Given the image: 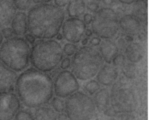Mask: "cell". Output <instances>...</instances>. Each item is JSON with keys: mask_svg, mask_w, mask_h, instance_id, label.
<instances>
[{"mask_svg": "<svg viewBox=\"0 0 152 120\" xmlns=\"http://www.w3.org/2000/svg\"><path fill=\"white\" fill-rule=\"evenodd\" d=\"M66 116L69 120H91L96 113L94 100L81 91H76L65 101Z\"/></svg>", "mask_w": 152, "mask_h": 120, "instance_id": "8992f818", "label": "cell"}, {"mask_svg": "<svg viewBox=\"0 0 152 120\" xmlns=\"http://www.w3.org/2000/svg\"><path fill=\"white\" fill-rule=\"evenodd\" d=\"M88 38H86L82 41V44L83 45L85 46L88 44Z\"/></svg>", "mask_w": 152, "mask_h": 120, "instance_id": "7bdbcfd3", "label": "cell"}, {"mask_svg": "<svg viewBox=\"0 0 152 120\" xmlns=\"http://www.w3.org/2000/svg\"><path fill=\"white\" fill-rule=\"evenodd\" d=\"M54 92L57 97L66 98L77 91L80 84L72 72L64 70L56 76L53 82Z\"/></svg>", "mask_w": 152, "mask_h": 120, "instance_id": "ba28073f", "label": "cell"}, {"mask_svg": "<svg viewBox=\"0 0 152 120\" xmlns=\"http://www.w3.org/2000/svg\"><path fill=\"white\" fill-rule=\"evenodd\" d=\"M1 33H2L3 36L6 39H9L11 38L14 37V34L12 28L10 27H6L3 28L2 29V31H1Z\"/></svg>", "mask_w": 152, "mask_h": 120, "instance_id": "f1b7e54d", "label": "cell"}, {"mask_svg": "<svg viewBox=\"0 0 152 120\" xmlns=\"http://www.w3.org/2000/svg\"><path fill=\"white\" fill-rule=\"evenodd\" d=\"M126 56L129 61L132 63L138 62L144 56V52L141 45L137 43H131L126 47Z\"/></svg>", "mask_w": 152, "mask_h": 120, "instance_id": "ffe728a7", "label": "cell"}, {"mask_svg": "<svg viewBox=\"0 0 152 120\" xmlns=\"http://www.w3.org/2000/svg\"><path fill=\"white\" fill-rule=\"evenodd\" d=\"M84 34H85V35H86V36H87L90 37L92 36V31L91 30L87 29L85 30Z\"/></svg>", "mask_w": 152, "mask_h": 120, "instance_id": "ab89813d", "label": "cell"}, {"mask_svg": "<svg viewBox=\"0 0 152 120\" xmlns=\"http://www.w3.org/2000/svg\"><path fill=\"white\" fill-rule=\"evenodd\" d=\"M3 40V36L2 35V33H1V31H0V47L1 46V44H2V42Z\"/></svg>", "mask_w": 152, "mask_h": 120, "instance_id": "ee69618b", "label": "cell"}, {"mask_svg": "<svg viewBox=\"0 0 152 120\" xmlns=\"http://www.w3.org/2000/svg\"><path fill=\"white\" fill-rule=\"evenodd\" d=\"M119 120H134L132 119V117L130 116H126L125 115H124L123 116H121V118L120 117V119Z\"/></svg>", "mask_w": 152, "mask_h": 120, "instance_id": "f35d334b", "label": "cell"}, {"mask_svg": "<svg viewBox=\"0 0 152 120\" xmlns=\"http://www.w3.org/2000/svg\"><path fill=\"white\" fill-rule=\"evenodd\" d=\"M100 88L99 83L94 80H91L88 81L84 86L85 90L90 95L95 94L100 89Z\"/></svg>", "mask_w": 152, "mask_h": 120, "instance_id": "cb8c5ba5", "label": "cell"}, {"mask_svg": "<svg viewBox=\"0 0 152 120\" xmlns=\"http://www.w3.org/2000/svg\"><path fill=\"white\" fill-rule=\"evenodd\" d=\"M105 120H117L115 118H112V117H110V118H107Z\"/></svg>", "mask_w": 152, "mask_h": 120, "instance_id": "7dc6e473", "label": "cell"}, {"mask_svg": "<svg viewBox=\"0 0 152 120\" xmlns=\"http://www.w3.org/2000/svg\"><path fill=\"white\" fill-rule=\"evenodd\" d=\"M101 42V39L98 37H94L90 40V44L93 46L99 45Z\"/></svg>", "mask_w": 152, "mask_h": 120, "instance_id": "836d02e7", "label": "cell"}, {"mask_svg": "<svg viewBox=\"0 0 152 120\" xmlns=\"http://www.w3.org/2000/svg\"><path fill=\"white\" fill-rule=\"evenodd\" d=\"M63 35H61V34H58L57 36V39L58 40H60L63 39Z\"/></svg>", "mask_w": 152, "mask_h": 120, "instance_id": "f6af8a7d", "label": "cell"}, {"mask_svg": "<svg viewBox=\"0 0 152 120\" xmlns=\"http://www.w3.org/2000/svg\"><path fill=\"white\" fill-rule=\"evenodd\" d=\"M25 39L29 44H34V43H35V41H36V38L33 35L30 34V33L29 34H26Z\"/></svg>", "mask_w": 152, "mask_h": 120, "instance_id": "1f68e13d", "label": "cell"}, {"mask_svg": "<svg viewBox=\"0 0 152 120\" xmlns=\"http://www.w3.org/2000/svg\"><path fill=\"white\" fill-rule=\"evenodd\" d=\"M118 43H119V44L120 46H124V44H125V41H124V39H123V38L120 39L119 41H118Z\"/></svg>", "mask_w": 152, "mask_h": 120, "instance_id": "60d3db41", "label": "cell"}, {"mask_svg": "<svg viewBox=\"0 0 152 120\" xmlns=\"http://www.w3.org/2000/svg\"><path fill=\"white\" fill-rule=\"evenodd\" d=\"M134 16L139 20L145 19L147 15V4L145 0H136L132 9Z\"/></svg>", "mask_w": 152, "mask_h": 120, "instance_id": "7402d4cb", "label": "cell"}, {"mask_svg": "<svg viewBox=\"0 0 152 120\" xmlns=\"http://www.w3.org/2000/svg\"><path fill=\"white\" fill-rule=\"evenodd\" d=\"M21 107V102L13 91L0 92V120H12Z\"/></svg>", "mask_w": 152, "mask_h": 120, "instance_id": "30bf717a", "label": "cell"}, {"mask_svg": "<svg viewBox=\"0 0 152 120\" xmlns=\"http://www.w3.org/2000/svg\"><path fill=\"white\" fill-rule=\"evenodd\" d=\"M119 27L129 36H134L139 33L141 24L139 20L134 15L127 14L119 21Z\"/></svg>", "mask_w": 152, "mask_h": 120, "instance_id": "4fadbf2b", "label": "cell"}, {"mask_svg": "<svg viewBox=\"0 0 152 120\" xmlns=\"http://www.w3.org/2000/svg\"><path fill=\"white\" fill-rule=\"evenodd\" d=\"M14 119V120H35L34 116L26 110H19Z\"/></svg>", "mask_w": 152, "mask_h": 120, "instance_id": "484cf974", "label": "cell"}, {"mask_svg": "<svg viewBox=\"0 0 152 120\" xmlns=\"http://www.w3.org/2000/svg\"><path fill=\"white\" fill-rule=\"evenodd\" d=\"M13 4L16 9L20 10H26L31 7L32 0H12Z\"/></svg>", "mask_w": 152, "mask_h": 120, "instance_id": "d4e9b609", "label": "cell"}, {"mask_svg": "<svg viewBox=\"0 0 152 120\" xmlns=\"http://www.w3.org/2000/svg\"><path fill=\"white\" fill-rule=\"evenodd\" d=\"M103 4L107 6H110L114 2V0H102Z\"/></svg>", "mask_w": 152, "mask_h": 120, "instance_id": "8d00e7d4", "label": "cell"}, {"mask_svg": "<svg viewBox=\"0 0 152 120\" xmlns=\"http://www.w3.org/2000/svg\"><path fill=\"white\" fill-rule=\"evenodd\" d=\"M117 76L118 72L115 68L112 65L106 64L101 66L98 72L96 79L101 85L108 86L115 81Z\"/></svg>", "mask_w": 152, "mask_h": 120, "instance_id": "9a60e30c", "label": "cell"}, {"mask_svg": "<svg viewBox=\"0 0 152 120\" xmlns=\"http://www.w3.org/2000/svg\"><path fill=\"white\" fill-rule=\"evenodd\" d=\"M17 78L16 72L0 61V92L14 91Z\"/></svg>", "mask_w": 152, "mask_h": 120, "instance_id": "7c38bea8", "label": "cell"}, {"mask_svg": "<svg viewBox=\"0 0 152 120\" xmlns=\"http://www.w3.org/2000/svg\"><path fill=\"white\" fill-rule=\"evenodd\" d=\"M86 9L84 0H71L67 4V13L71 18L81 17L84 14Z\"/></svg>", "mask_w": 152, "mask_h": 120, "instance_id": "d6986e66", "label": "cell"}, {"mask_svg": "<svg viewBox=\"0 0 152 120\" xmlns=\"http://www.w3.org/2000/svg\"><path fill=\"white\" fill-rule=\"evenodd\" d=\"M63 50L64 53L68 56L74 55L78 50L77 46L72 43H66L64 46Z\"/></svg>", "mask_w": 152, "mask_h": 120, "instance_id": "4316f807", "label": "cell"}, {"mask_svg": "<svg viewBox=\"0 0 152 120\" xmlns=\"http://www.w3.org/2000/svg\"><path fill=\"white\" fill-rule=\"evenodd\" d=\"M15 87L20 102L29 108L45 105L52 99L54 94L52 78L34 68H29L21 73Z\"/></svg>", "mask_w": 152, "mask_h": 120, "instance_id": "6da1fadb", "label": "cell"}, {"mask_svg": "<svg viewBox=\"0 0 152 120\" xmlns=\"http://www.w3.org/2000/svg\"><path fill=\"white\" fill-rule=\"evenodd\" d=\"M86 28V24L82 20L79 18H70L62 25V35L68 42L77 44L83 36Z\"/></svg>", "mask_w": 152, "mask_h": 120, "instance_id": "8fae6325", "label": "cell"}, {"mask_svg": "<svg viewBox=\"0 0 152 120\" xmlns=\"http://www.w3.org/2000/svg\"><path fill=\"white\" fill-rule=\"evenodd\" d=\"M104 60L99 52L90 46L82 47L72 59V72L78 79L87 81L96 75Z\"/></svg>", "mask_w": 152, "mask_h": 120, "instance_id": "5b68a950", "label": "cell"}, {"mask_svg": "<svg viewBox=\"0 0 152 120\" xmlns=\"http://www.w3.org/2000/svg\"><path fill=\"white\" fill-rule=\"evenodd\" d=\"M71 59L68 57H66L62 60L60 64V67L61 69L64 70H66L68 69L71 66Z\"/></svg>", "mask_w": 152, "mask_h": 120, "instance_id": "4dcf8cb0", "label": "cell"}, {"mask_svg": "<svg viewBox=\"0 0 152 120\" xmlns=\"http://www.w3.org/2000/svg\"><path fill=\"white\" fill-rule=\"evenodd\" d=\"M91 1L95 2L98 3L102 1V0H90Z\"/></svg>", "mask_w": 152, "mask_h": 120, "instance_id": "bcb514c9", "label": "cell"}, {"mask_svg": "<svg viewBox=\"0 0 152 120\" xmlns=\"http://www.w3.org/2000/svg\"><path fill=\"white\" fill-rule=\"evenodd\" d=\"M125 57L122 54L117 55L113 59V64L115 66L123 65L125 62Z\"/></svg>", "mask_w": 152, "mask_h": 120, "instance_id": "83f0119b", "label": "cell"}, {"mask_svg": "<svg viewBox=\"0 0 152 120\" xmlns=\"http://www.w3.org/2000/svg\"><path fill=\"white\" fill-rule=\"evenodd\" d=\"M65 16L64 9L46 3L32 7L27 14L28 30L36 38L50 39L57 36Z\"/></svg>", "mask_w": 152, "mask_h": 120, "instance_id": "7a4b0ae2", "label": "cell"}, {"mask_svg": "<svg viewBox=\"0 0 152 120\" xmlns=\"http://www.w3.org/2000/svg\"><path fill=\"white\" fill-rule=\"evenodd\" d=\"M99 45V53L103 60L110 64L118 54L119 48L117 45L109 39H104Z\"/></svg>", "mask_w": 152, "mask_h": 120, "instance_id": "e0dca14e", "label": "cell"}, {"mask_svg": "<svg viewBox=\"0 0 152 120\" xmlns=\"http://www.w3.org/2000/svg\"><path fill=\"white\" fill-rule=\"evenodd\" d=\"M31 51L25 39L14 37L6 39L0 47V61L15 72L22 71L29 65Z\"/></svg>", "mask_w": 152, "mask_h": 120, "instance_id": "277c9868", "label": "cell"}, {"mask_svg": "<svg viewBox=\"0 0 152 120\" xmlns=\"http://www.w3.org/2000/svg\"><path fill=\"white\" fill-rule=\"evenodd\" d=\"M87 7L88 10L90 11L96 12L99 9V5L98 3L91 1L88 4Z\"/></svg>", "mask_w": 152, "mask_h": 120, "instance_id": "f546056e", "label": "cell"}, {"mask_svg": "<svg viewBox=\"0 0 152 120\" xmlns=\"http://www.w3.org/2000/svg\"><path fill=\"white\" fill-rule=\"evenodd\" d=\"M58 116L53 108L44 105L36 108L34 117L35 120H58Z\"/></svg>", "mask_w": 152, "mask_h": 120, "instance_id": "44dd1931", "label": "cell"}, {"mask_svg": "<svg viewBox=\"0 0 152 120\" xmlns=\"http://www.w3.org/2000/svg\"><path fill=\"white\" fill-rule=\"evenodd\" d=\"M64 52L61 44L53 39H40L31 49L30 61L34 68L43 73L56 69L63 60Z\"/></svg>", "mask_w": 152, "mask_h": 120, "instance_id": "3957f363", "label": "cell"}, {"mask_svg": "<svg viewBox=\"0 0 152 120\" xmlns=\"http://www.w3.org/2000/svg\"><path fill=\"white\" fill-rule=\"evenodd\" d=\"M51 106L55 112L59 113L64 112L65 109V102L62 98L56 97L51 99Z\"/></svg>", "mask_w": 152, "mask_h": 120, "instance_id": "603a6c76", "label": "cell"}, {"mask_svg": "<svg viewBox=\"0 0 152 120\" xmlns=\"http://www.w3.org/2000/svg\"><path fill=\"white\" fill-rule=\"evenodd\" d=\"M92 32L99 37L112 38L119 30L117 13L112 8H103L96 12L91 22Z\"/></svg>", "mask_w": 152, "mask_h": 120, "instance_id": "52a82bcc", "label": "cell"}, {"mask_svg": "<svg viewBox=\"0 0 152 120\" xmlns=\"http://www.w3.org/2000/svg\"><path fill=\"white\" fill-rule=\"evenodd\" d=\"M16 8L9 0H0V28L6 27L11 23Z\"/></svg>", "mask_w": 152, "mask_h": 120, "instance_id": "5bb4252c", "label": "cell"}, {"mask_svg": "<svg viewBox=\"0 0 152 120\" xmlns=\"http://www.w3.org/2000/svg\"><path fill=\"white\" fill-rule=\"evenodd\" d=\"M93 100L96 107L100 113H104L111 106L110 95L109 91L105 88L99 89L96 92Z\"/></svg>", "mask_w": 152, "mask_h": 120, "instance_id": "ac0fdd59", "label": "cell"}, {"mask_svg": "<svg viewBox=\"0 0 152 120\" xmlns=\"http://www.w3.org/2000/svg\"><path fill=\"white\" fill-rule=\"evenodd\" d=\"M120 2L124 4H130L134 3L136 0H118Z\"/></svg>", "mask_w": 152, "mask_h": 120, "instance_id": "74e56055", "label": "cell"}, {"mask_svg": "<svg viewBox=\"0 0 152 120\" xmlns=\"http://www.w3.org/2000/svg\"><path fill=\"white\" fill-rule=\"evenodd\" d=\"M32 2L37 4H42L50 2L52 0H32Z\"/></svg>", "mask_w": 152, "mask_h": 120, "instance_id": "d590c367", "label": "cell"}, {"mask_svg": "<svg viewBox=\"0 0 152 120\" xmlns=\"http://www.w3.org/2000/svg\"><path fill=\"white\" fill-rule=\"evenodd\" d=\"M125 39L128 42H132L133 41V38L132 36H129V35H127L125 37Z\"/></svg>", "mask_w": 152, "mask_h": 120, "instance_id": "b9f144b4", "label": "cell"}, {"mask_svg": "<svg viewBox=\"0 0 152 120\" xmlns=\"http://www.w3.org/2000/svg\"><path fill=\"white\" fill-rule=\"evenodd\" d=\"M11 28L16 36L26 35L28 31L27 15L25 12H18L11 21Z\"/></svg>", "mask_w": 152, "mask_h": 120, "instance_id": "2e32d148", "label": "cell"}, {"mask_svg": "<svg viewBox=\"0 0 152 120\" xmlns=\"http://www.w3.org/2000/svg\"><path fill=\"white\" fill-rule=\"evenodd\" d=\"M69 0H54L56 6L62 8L65 7L68 3Z\"/></svg>", "mask_w": 152, "mask_h": 120, "instance_id": "e575fe53", "label": "cell"}, {"mask_svg": "<svg viewBox=\"0 0 152 120\" xmlns=\"http://www.w3.org/2000/svg\"><path fill=\"white\" fill-rule=\"evenodd\" d=\"M93 16L90 13H86L83 16V21L85 24L89 25L92 22Z\"/></svg>", "mask_w": 152, "mask_h": 120, "instance_id": "d6a6232c", "label": "cell"}, {"mask_svg": "<svg viewBox=\"0 0 152 120\" xmlns=\"http://www.w3.org/2000/svg\"><path fill=\"white\" fill-rule=\"evenodd\" d=\"M110 99L111 106L116 113L131 112L135 107L132 93L124 87L120 86L114 88Z\"/></svg>", "mask_w": 152, "mask_h": 120, "instance_id": "9c48e42d", "label": "cell"}]
</instances>
